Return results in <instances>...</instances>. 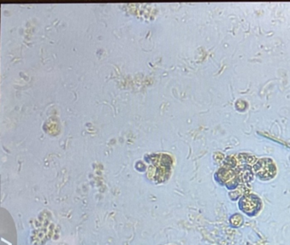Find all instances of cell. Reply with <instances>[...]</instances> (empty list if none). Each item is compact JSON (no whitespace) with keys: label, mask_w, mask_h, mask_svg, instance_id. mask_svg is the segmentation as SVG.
<instances>
[{"label":"cell","mask_w":290,"mask_h":245,"mask_svg":"<svg viewBox=\"0 0 290 245\" xmlns=\"http://www.w3.org/2000/svg\"><path fill=\"white\" fill-rule=\"evenodd\" d=\"M276 166L273 160L269 159H263L259 160L255 166V171L256 175L261 180H269L275 176Z\"/></svg>","instance_id":"cell-2"},{"label":"cell","mask_w":290,"mask_h":245,"mask_svg":"<svg viewBox=\"0 0 290 245\" xmlns=\"http://www.w3.org/2000/svg\"><path fill=\"white\" fill-rule=\"evenodd\" d=\"M239 205L240 210L244 211V213L254 216L260 211L261 203L258 197L250 194L243 197L239 202Z\"/></svg>","instance_id":"cell-3"},{"label":"cell","mask_w":290,"mask_h":245,"mask_svg":"<svg viewBox=\"0 0 290 245\" xmlns=\"http://www.w3.org/2000/svg\"><path fill=\"white\" fill-rule=\"evenodd\" d=\"M148 176L150 179L157 183L168 179L171 170V159L169 156L166 154L152 155L148 159Z\"/></svg>","instance_id":"cell-1"}]
</instances>
